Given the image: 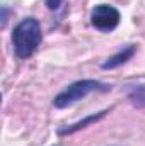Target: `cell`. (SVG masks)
<instances>
[{"label": "cell", "mask_w": 145, "mask_h": 146, "mask_svg": "<svg viewBox=\"0 0 145 146\" xmlns=\"http://www.w3.org/2000/svg\"><path fill=\"white\" fill-rule=\"evenodd\" d=\"M62 3H63V0H46V7L50 10H58L62 7Z\"/></svg>", "instance_id": "cell-7"}, {"label": "cell", "mask_w": 145, "mask_h": 146, "mask_svg": "<svg viewBox=\"0 0 145 146\" xmlns=\"http://www.w3.org/2000/svg\"><path fill=\"white\" fill-rule=\"evenodd\" d=\"M108 112H109L108 109H106V110H101V112H97V114H91V115H87L85 119H82V121L75 122V124H72V126L60 127V129H58V136H68V134H73V133H77V131H80V129L87 127L89 124L101 121L103 117H106V114H108Z\"/></svg>", "instance_id": "cell-5"}, {"label": "cell", "mask_w": 145, "mask_h": 146, "mask_svg": "<svg viewBox=\"0 0 145 146\" xmlns=\"http://www.w3.org/2000/svg\"><path fill=\"white\" fill-rule=\"evenodd\" d=\"M111 85L109 83H103L99 80H77L70 83L65 90H62L55 99H53V106L56 109H65L68 106H72L75 102L82 100L84 97H87L92 92H109Z\"/></svg>", "instance_id": "cell-2"}, {"label": "cell", "mask_w": 145, "mask_h": 146, "mask_svg": "<svg viewBox=\"0 0 145 146\" xmlns=\"http://www.w3.org/2000/svg\"><path fill=\"white\" fill-rule=\"evenodd\" d=\"M128 99L133 106L145 107V85H135L128 90Z\"/></svg>", "instance_id": "cell-6"}, {"label": "cell", "mask_w": 145, "mask_h": 146, "mask_svg": "<svg viewBox=\"0 0 145 146\" xmlns=\"http://www.w3.org/2000/svg\"><path fill=\"white\" fill-rule=\"evenodd\" d=\"M119 21H121V14L113 5L101 3L91 10V24H92V27H96L101 33L114 31L119 26Z\"/></svg>", "instance_id": "cell-3"}, {"label": "cell", "mask_w": 145, "mask_h": 146, "mask_svg": "<svg viewBox=\"0 0 145 146\" xmlns=\"http://www.w3.org/2000/svg\"><path fill=\"white\" fill-rule=\"evenodd\" d=\"M43 41L41 24L34 17L22 19L12 31V46L19 60L31 58Z\"/></svg>", "instance_id": "cell-1"}, {"label": "cell", "mask_w": 145, "mask_h": 146, "mask_svg": "<svg viewBox=\"0 0 145 146\" xmlns=\"http://www.w3.org/2000/svg\"><path fill=\"white\" fill-rule=\"evenodd\" d=\"M135 53H137V44H128V46H125L121 51H118L116 54L109 56L108 60L101 65V68H103V70H114V68L125 65L128 60H132Z\"/></svg>", "instance_id": "cell-4"}]
</instances>
